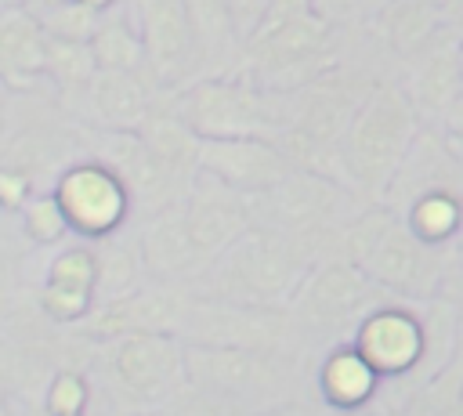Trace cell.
Returning a JSON list of instances; mask_svg holds the SVG:
<instances>
[{"instance_id":"1","label":"cell","mask_w":463,"mask_h":416,"mask_svg":"<svg viewBox=\"0 0 463 416\" xmlns=\"http://www.w3.org/2000/svg\"><path fill=\"white\" fill-rule=\"evenodd\" d=\"M336 242L340 257L358 264L383 293L434 300L445 282V250L423 242L383 203L358 217H347Z\"/></svg>"},{"instance_id":"2","label":"cell","mask_w":463,"mask_h":416,"mask_svg":"<svg viewBox=\"0 0 463 416\" xmlns=\"http://www.w3.org/2000/svg\"><path fill=\"white\" fill-rule=\"evenodd\" d=\"M420 130V116L402 83H369L362 94L340 145H336V177L340 184L365 192L373 199L383 195L394 177L402 156L409 152Z\"/></svg>"},{"instance_id":"3","label":"cell","mask_w":463,"mask_h":416,"mask_svg":"<svg viewBox=\"0 0 463 416\" xmlns=\"http://www.w3.org/2000/svg\"><path fill=\"white\" fill-rule=\"evenodd\" d=\"M333 25L307 0H271L257 29L242 43L239 72L260 87L297 90L333 65Z\"/></svg>"},{"instance_id":"4","label":"cell","mask_w":463,"mask_h":416,"mask_svg":"<svg viewBox=\"0 0 463 416\" xmlns=\"http://www.w3.org/2000/svg\"><path fill=\"white\" fill-rule=\"evenodd\" d=\"M297 90L260 87L242 72L195 76L181 87L174 112L199 137H268L279 141L293 119Z\"/></svg>"},{"instance_id":"5","label":"cell","mask_w":463,"mask_h":416,"mask_svg":"<svg viewBox=\"0 0 463 416\" xmlns=\"http://www.w3.org/2000/svg\"><path fill=\"white\" fill-rule=\"evenodd\" d=\"M210 264H213L210 297L232 304H253V307H275L289 300L307 271V257L293 246V239L264 224L246 228Z\"/></svg>"},{"instance_id":"6","label":"cell","mask_w":463,"mask_h":416,"mask_svg":"<svg viewBox=\"0 0 463 416\" xmlns=\"http://www.w3.org/2000/svg\"><path fill=\"white\" fill-rule=\"evenodd\" d=\"M365 90H369L365 76H354L336 65L322 69L315 80L297 87L293 119L275 145L293 159V166H307L336 177V145Z\"/></svg>"},{"instance_id":"7","label":"cell","mask_w":463,"mask_h":416,"mask_svg":"<svg viewBox=\"0 0 463 416\" xmlns=\"http://www.w3.org/2000/svg\"><path fill=\"white\" fill-rule=\"evenodd\" d=\"M347 195H351L347 184H340L336 177L307 166H293L275 188L250 195V210H253V224L282 232L304 253V242H315L318 235L344 228Z\"/></svg>"},{"instance_id":"8","label":"cell","mask_w":463,"mask_h":416,"mask_svg":"<svg viewBox=\"0 0 463 416\" xmlns=\"http://www.w3.org/2000/svg\"><path fill=\"white\" fill-rule=\"evenodd\" d=\"M297 315L311 326H344L383 304V289L347 257H329L304 271L297 293L289 297Z\"/></svg>"},{"instance_id":"9","label":"cell","mask_w":463,"mask_h":416,"mask_svg":"<svg viewBox=\"0 0 463 416\" xmlns=\"http://www.w3.org/2000/svg\"><path fill=\"white\" fill-rule=\"evenodd\" d=\"M51 195L58 199V206L69 221V232H80L90 239L112 235L130 213V195H127L123 181L101 159L72 163L58 177Z\"/></svg>"},{"instance_id":"10","label":"cell","mask_w":463,"mask_h":416,"mask_svg":"<svg viewBox=\"0 0 463 416\" xmlns=\"http://www.w3.org/2000/svg\"><path fill=\"white\" fill-rule=\"evenodd\" d=\"M181 217H184V232L195 253L203 257V264H210L246 228H253L250 195L235 192L232 184L217 181L206 170H195V177L188 181V192L181 195Z\"/></svg>"},{"instance_id":"11","label":"cell","mask_w":463,"mask_h":416,"mask_svg":"<svg viewBox=\"0 0 463 416\" xmlns=\"http://www.w3.org/2000/svg\"><path fill=\"white\" fill-rule=\"evenodd\" d=\"M351 347L373 365L376 376H409L423 362V318L398 304H376L369 315L358 318Z\"/></svg>"},{"instance_id":"12","label":"cell","mask_w":463,"mask_h":416,"mask_svg":"<svg viewBox=\"0 0 463 416\" xmlns=\"http://www.w3.org/2000/svg\"><path fill=\"white\" fill-rule=\"evenodd\" d=\"M112 373L134 398H166L184 380V344L159 329L123 333L112 355Z\"/></svg>"},{"instance_id":"13","label":"cell","mask_w":463,"mask_h":416,"mask_svg":"<svg viewBox=\"0 0 463 416\" xmlns=\"http://www.w3.org/2000/svg\"><path fill=\"white\" fill-rule=\"evenodd\" d=\"M134 25L145 51V69L163 87H184L192 69V33L184 0H134Z\"/></svg>"},{"instance_id":"14","label":"cell","mask_w":463,"mask_h":416,"mask_svg":"<svg viewBox=\"0 0 463 416\" xmlns=\"http://www.w3.org/2000/svg\"><path fill=\"white\" fill-rule=\"evenodd\" d=\"M199 170L242 195H260L293 170V159L268 137H203Z\"/></svg>"},{"instance_id":"15","label":"cell","mask_w":463,"mask_h":416,"mask_svg":"<svg viewBox=\"0 0 463 416\" xmlns=\"http://www.w3.org/2000/svg\"><path fill=\"white\" fill-rule=\"evenodd\" d=\"M177 326L188 333L184 344H232V347L260 351L279 336L282 318L275 315V307H253V304L203 297V300L184 304V315Z\"/></svg>"},{"instance_id":"16","label":"cell","mask_w":463,"mask_h":416,"mask_svg":"<svg viewBox=\"0 0 463 416\" xmlns=\"http://www.w3.org/2000/svg\"><path fill=\"white\" fill-rule=\"evenodd\" d=\"M98 159L123 181L130 203H141L152 213L170 203H181V195L188 192L184 181H177L174 174H166L156 163V156L145 148L137 130H101Z\"/></svg>"},{"instance_id":"17","label":"cell","mask_w":463,"mask_h":416,"mask_svg":"<svg viewBox=\"0 0 463 416\" xmlns=\"http://www.w3.org/2000/svg\"><path fill=\"white\" fill-rule=\"evenodd\" d=\"M412 58L405 94L420 116V123H441L449 105L463 90V72H459V29L441 25Z\"/></svg>"},{"instance_id":"18","label":"cell","mask_w":463,"mask_h":416,"mask_svg":"<svg viewBox=\"0 0 463 416\" xmlns=\"http://www.w3.org/2000/svg\"><path fill=\"white\" fill-rule=\"evenodd\" d=\"M184 376H192L206 394H242L268 383L271 365L257 347L184 344Z\"/></svg>"},{"instance_id":"19","label":"cell","mask_w":463,"mask_h":416,"mask_svg":"<svg viewBox=\"0 0 463 416\" xmlns=\"http://www.w3.org/2000/svg\"><path fill=\"white\" fill-rule=\"evenodd\" d=\"M188 33H192V69L195 76L239 72L242 36L232 22L224 0H184Z\"/></svg>"},{"instance_id":"20","label":"cell","mask_w":463,"mask_h":416,"mask_svg":"<svg viewBox=\"0 0 463 416\" xmlns=\"http://www.w3.org/2000/svg\"><path fill=\"white\" fill-rule=\"evenodd\" d=\"M94 289H98V257L87 246H72L51 260L40 289V304L51 318L76 322L90 311Z\"/></svg>"},{"instance_id":"21","label":"cell","mask_w":463,"mask_h":416,"mask_svg":"<svg viewBox=\"0 0 463 416\" xmlns=\"http://www.w3.org/2000/svg\"><path fill=\"white\" fill-rule=\"evenodd\" d=\"M83 98H87V116L101 130H137V123L152 109L141 76L123 69H98L87 80Z\"/></svg>"},{"instance_id":"22","label":"cell","mask_w":463,"mask_h":416,"mask_svg":"<svg viewBox=\"0 0 463 416\" xmlns=\"http://www.w3.org/2000/svg\"><path fill=\"white\" fill-rule=\"evenodd\" d=\"M43 47L47 33L40 29V18L18 4L0 11V80L29 90L43 80Z\"/></svg>"},{"instance_id":"23","label":"cell","mask_w":463,"mask_h":416,"mask_svg":"<svg viewBox=\"0 0 463 416\" xmlns=\"http://www.w3.org/2000/svg\"><path fill=\"white\" fill-rule=\"evenodd\" d=\"M137 257H141V268L159 279H177L203 264V257L195 253V246L184 232L181 203H170L152 213V221L145 224L141 239H137Z\"/></svg>"},{"instance_id":"24","label":"cell","mask_w":463,"mask_h":416,"mask_svg":"<svg viewBox=\"0 0 463 416\" xmlns=\"http://www.w3.org/2000/svg\"><path fill=\"white\" fill-rule=\"evenodd\" d=\"M184 304L181 297H174L170 289H152V293H123L116 297L105 311H98L90 318V329L94 333H105V336H123V333H134V329H159V333H170L181 315H184Z\"/></svg>"},{"instance_id":"25","label":"cell","mask_w":463,"mask_h":416,"mask_svg":"<svg viewBox=\"0 0 463 416\" xmlns=\"http://www.w3.org/2000/svg\"><path fill=\"white\" fill-rule=\"evenodd\" d=\"M365 18L373 22V33L383 40V47H391L402 58L416 54L445 25L441 0H391L369 11Z\"/></svg>"},{"instance_id":"26","label":"cell","mask_w":463,"mask_h":416,"mask_svg":"<svg viewBox=\"0 0 463 416\" xmlns=\"http://www.w3.org/2000/svg\"><path fill=\"white\" fill-rule=\"evenodd\" d=\"M137 137L145 141V148L156 156V163L174 174L177 181H192L199 170V134L174 112V109H148V116L137 123Z\"/></svg>"},{"instance_id":"27","label":"cell","mask_w":463,"mask_h":416,"mask_svg":"<svg viewBox=\"0 0 463 416\" xmlns=\"http://www.w3.org/2000/svg\"><path fill=\"white\" fill-rule=\"evenodd\" d=\"M90 54H94L98 69H123V72H141L145 69V51H141L137 25H134V14L123 4L101 11V22L90 36Z\"/></svg>"},{"instance_id":"28","label":"cell","mask_w":463,"mask_h":416,"mask_svg":"<svg viewBox=\"0 0 463 416\" xmlns=\"http://www.w3.org/2000/svg\"><path fill=\"white\" fill-rule=\"evenodd\" d=\"M318 383H322V394H326L329 405H336V409H358V405H365L373 398L380 376L373 373V365L354 347H340V351H333L322 362Z\"/></svg>"},{"instance_id":"29","label":"cell","mask_w":463,"mask_h":416,"mask_svg":"<svg viewBox=\"0 0 463 416\" xmlns=\"http://www.w3.org/2000/svg\"><path fill=\"white\" fill-rule=\"evenodd\" d=\"M423 242L430 246H445L459 221H463V192L459 188H430L423 195H416L402 213H398Z\"/></svg>"},{"instance_id":"30","label":"cell","mask_w":463,"mask_h":416,"mask_svg":"<svg viewBox=\"0 0 463 416\" xmlns=\"http://www.w3.org/2000/svg\"><path fill=\"white\" fill-rule=\"evenodd\" d=\"M94 72H98V61L90 54V43L47 36V47H43V76L47 80H54L58 87H80L83 90Z\"/></svg>"},{"instance_id":"31","label":"cell","mask_w":463,"mask_h":416,"mask_svg":"<svg viewBox=\"0 0 463 416\" xmlns=\"http://www.w3.org/2000/svg\"><path fill=\"white\" fill-rule=\"evenodd\" d=\"M40 18V29L54 40H80V43H90L98 22H101V11H94L90 4L83 0H61V4H51L43 11H33Z\"/></svg>"},{"instance_id":"32","label":"cell","mask_w":463,"mask_h":416,"mask_svg":"<svg viewBox=\"0 0 463 416\" xmlns=\"http://www.w3.org/2000/svg\"><path fill=\"white\" fill-rule=\"evenodd\" d=\"M22 224L36 242H58L69 232V221L54 195H36L22 203Z\"/></svg>"},{"instance_id":"33","label":"cell","mask_w":463,"mask_h":416,"mask_svg":"<svg viewBox=\"0 0 463 416\" xmlns=\"http://www.w3.org/2000/svg\"><path fill=\"white\" fill-rule=\"evenodd\" d=\"M87 405V383L76 373H58L47 394V409L51 416H80Z\"/></svg>"},{"instance_id":"34","label":"cell","mask_w":463,"mask_h":416,"mask_svg":"<svg viewBox=\"0 0 463 416\" xmlns=\"http://www.w3.org/2000/svg\"><path fill=\"white\" fill-rule=\"evenodd\" d=\"M311 11L326 22V25H347L354 18H365V0H307Z\"/></svg>"},{"instance_id":"35","label":"cell","mask_w":463,"mask_h":416,"mask_svg":"<svg viewBox=\"0 0 463 416\" xmlns=\"http://www.w3.org/2000/svg\"><path fill=\"white\" fill-rule=\"evenodd\" d=\"M224 4H228V11H232V22H235L242 43H246V36L257 29V22L264 18V11L271 7V0H224Z\"/></svg>"},{"instance_id":"36","label":"cell","mask_w":463,"mask_h":416,"mask_svg":"<svg viewBox=\"0 0 463 416\" xmlns=\"http://www.w3.org/2000/svg\"><path fill=\"white\" fill-rule=\"evenodd\" d=\"M445 282L441 289H452V293H463V221L456 228V235L445 242Z\"/></svg>"},{"instance_id":"37","label":"cell","mask_w":463,"mask_h":416,"mask_svg":"<svg viewBox=\"0 0 463 416\" xmlns=\"http://www.w3.org/2000/svg\"><path fill=\"white\" fill-rule=\"evenodd\" d=\"M25 195H29V177L14 170H0V203L14 210L25 203Z\"/></svg>"},{"instance_id":"38","label":"cell","mask_w":463,"mask_h":416,"mask_svg":"<svg viewBox=\"0 0 463 416\" xmlns=\"http://www.w3.org/2000/svg\"><path fill=\"white\" fill-rule=\"evenodd\" d=\"M441 11H445V25L463 33V0H441Z\"/></svg>"},{"instance_id":"39","label":"cell","mask_w":463,"mask_h":416,"mask_svg":"<svg viewBox=\"0 0 463 416\" xmlns=\"http://www.w3.org/2000/svg\"><path fill=\"white\" fill-rule=\"evenodd\" d=\"M456 365H463V311H459V322H456V355H452Z\"/></svg>"},{"instance_id":"40","label":"cell","mask_w":463,"mask_h":416,"mask_svg":"<svg viewBox=\"0 0 463 416\" xmlns=\"http://www.w3.org/2000/svg\"><path fill=\"white\" fill-rule=\"evenodd\" d=\"M83 4H90L94 11H109V7H116V4H123V0H83Z\"/></svg>"},{"instance_id":"41","label":"cell","mask_w":463,"mask_h":416,"mask_svg":"<svg viewBox=\"0 0 463 416\" xmlns=\"http://www.w3.org/2000/svg\"><path fill=\"white\" fill-rule=\"evenodd\" d=\"M29 11H43V7H51V4H61V0H22Z\"/></svg>"},{"instance_id":"42","label":"cell","mask_w":463,"mask_h":416,"mask_svg":"<svg viewBox=\"0 0 463 416\" xmlns=\"http://www.w3.org/2000/svg\"><path fill=\"white\" fill-rule=\"evenodd\" d=\"M318 416H354V409H336V405H329V412H318Z\"/></svg>"},{"instance_id":"43","label":"cell","mask_w":463,"mask_h":416,"mask_svg":"<svg viewBox=\"0 0 463 416\" xmlns=\"http://www.w3.org/2000/svg\"><path fill=\"white\" fill-rule=\"evenodd\" d=\"M383 4H391V0H365V14L376 11V7H383Z\"/></svg>"},{"instance_id":"44","label":"cell","mask_w":463,"mask_h":416,"mask_svg":"<svg viewBox=\"0 0 463 416\" xmlns=\"http://www.w3.org/2000/svg\"><path fill=\"white\" fill-rule=\"evenodd\" d=\"M459 72H463V33H459Z\"/></svg>"},{"instance_id":"45","label":"cell","mask_w":463,"mask_h":416,"mask_svg":"<svg viewBox=\"0 0 463 416\" xmlns=\"http://www.w3.org/2000/svg\"><path fill=\"white\" fill-rule=\"evenodd\" d=\"M449 141H452V137H449ZM452 145H456V152H459V159H463V141H452Z\"/></svg>"},{"instance_id":"46","label":"cell","mask_w":463,"mask_h":416,"mask_svg":"<svg viewBox=\"0 0 463 416\" xmlns=\"http://www.w3.org/2000/svg\"><path fill=\"white\" fill-rule=\"evenodd\" d=\"M0 137H4V119H0Z\"/></svg>"},{"instance_id":"47","label":"cell","mask_w":463,"mask_h":416,"mask_svg":"<svg viewBox=\"0 0 463 416\" xmlns=\"http://www.w3.org/2000/svg\"><path fill=\"white\" fill-rule=\"evenodd\" d=\"M0 416H4V409H0Z\"/></svg>"}]
</instances>
